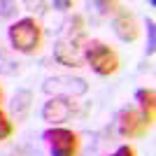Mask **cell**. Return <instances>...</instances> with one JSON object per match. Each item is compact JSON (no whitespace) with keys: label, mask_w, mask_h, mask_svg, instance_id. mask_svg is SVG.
<instances>
[{"label":"cell","mask_w":156,"mask_h":156,"mask_svg":"<svg viewBox=\"0 0 156 156\" xmlns=\"http://www.w3.org/2000/svg\"><path fill=\"white\" fill-rule=\"evenodd\" d=\"M9 42H12L14 51L21 54H33L40 49V42H42V28L33 16L26 19H19L16 23L9 26Z\"/></svg>","instance_id":"6da1fadb"},{"label":"cell","mask_w":156,"mask_h":156,"mask_svg":"<svg viewBox=\"0 0 156 156\" xmlns=\"http://www.w3.org/2000/svg\"><path fill=\"white\" fill-rule=\"evenodd\" d=\"M84 61L100 77H110V75H114V72L119 70L117 51H114L112 47H107L105 42H100V40H91V42L84 47Z\"/></svg>","instance_id":"7a4b0ae2"},{"label":"cell","mask_w":156,"mask_h":156,"mask_svg":"<svg viewBox=\"0 0 156 156\" xmlns=\"http://www.w3.org/2000/svg\"><path fill=\"white\" fill-rule=\"evenodd\" d=\"M42 91L49 93L51 98H68V100H72V98H77V96H84V93L89 91V84H86V79H82V77L56 75V77L44 79Z\"/></svg>","instance_id":"3957f363"},{"label":"cell","mask_w":156,"mask_h":156,"mask_svg":"<svg viewBox=\"0 0 156 156\" xmlns=\"http://www.w3.org/2000/svg\"><path fill=\"white\" fill-rule=\"evenodd\" d=\"M42 140L49 144L51 156H77L79 137L75 130L63 128V126H51L49 130L42 133Z\"/></svg>","instance_id":"277c9868"},{"label":"cell","mask_w":156,"mask_h":156,"mask_svg":"<svg viewBox=\"0 0 156 156\" xmlns=\"http://www.w3.org/2000/svg\"><path fill=\"white\" fill-rule=\"evenodd\" d=\"M54 58L58 61L61 65H68V68H79V65H82V61H84V47H82V40L63 37L58 44L54 47Z\"/></svg>","instance_id":"5b68a950"},{"label":"cell","mask_w":156,"mask_h":156,"mask_svg":"<svg viewBox=\"0 0 156 156\" xmlns=\"http://www.w3.org/2000/svg\"><path fill=\"white\" fill-rule=\"evenodd\" d=\"M75 112V105L68 98H49L44 105H42V119L49 121L51 126H61L63 121L72 117Z\"/></svg>","instance_id":"8992f818"},{"label":"cell","mask_w":156,"mask_h":156,"mask_svg":"<svg viewBox=\"0 0 156 156\" xmlns=\"http://www.w3.org/2000/svg\"><path fill=\"white\" fill-rule=\"evenodd\" d=\"M117 133L121 137H135V135H142L144 130L149 128V126L142 121V117H140V112L137 110H121L117 114Z\"/></svg>","instance_id":"52a82bcc"},{"label":"cell","mask_w":156,"mask_h":156,"mask_svg":"<svg viewBox=\"0 0 156 156\" xmlns=\"http://www.w3.org/2000/svg\"><path fill=\"white\" fill-rule=\"evenodd\" d=\"M114 33L124 42H135L140 37V26H137L135 16L130 12H119L117 19H114Z\"/></svg>","instance_id":"ba28073f"},{"label":"cell","mask_w":156,"mask_h":156,"mask_svg":"<svg viewBox=\"0 0 156 156\" xmlns=\"http://www.w3.org/2000/svg\"><path fill=\"white\" fill-rule=\"evenodd\" d=\"M137 103H140V117L147 126L154 124V110H156V93L154 89H140L135 93Z\"/></svg>","instance_id":"9c48e42d"},{"label":"cell","mask_w":156,"mask_h":156,"mask_svg":"<svg viewBox=\"0 0 156 156\" xmlns=\"http://www.w3.org/2000/svg\"><path fill=\"white\" fill-rule=\"evenodd\" d=\"M21 70V63L7 51L5 47H0V72L2 75H16Z\"/></svg>","instance_id":"30bf717a"},{"label":"cell","mask_w":156,"mask_h":156,"mask_svg":"<svg viewBox=\"0 0 156 156\" xmlns=\"http://www.w3.org/2000/svg\"><path fill=\"white\" fill-rule=\"evenodd\" d=\"M30 100H33V93H30V91H19L16 96H14V100H12V112H14V117H16V119H21V117L28 112Z\"/></svg>","instance_id":"8fae6325"},{"label":"cell","mask_w":156,"mask_h":156,"mask_svg":"<svg viewBox=\"0 0 156 156\" xmlns=\"http://www.w3.org/2000/svg\"><path fill=\"white\" fill-rule=\"evenodd\" d=\"M93 7H96L100 14H105V16L121 12V5H119V2H93Z\"/></svg>","instance_id":"7c38bea8"},{"label":"cell","mask_w":156,"mask_h":156,"mask_svg":"<svg viewBox=\"0 0 156 156\" xmlns=\"http://www.w3.org/2000/svg\"><path fill=\"white\" fill-rule=\"evenodd\" d=\"M12 121H9V119H7V114L2 110H0V142H2V140H7V137L12 135Z\"/></svg>","instance_id":"4fadbf2b"},{"label":"cell","mask_w":156,"mask_h":156,"mask_svg":"<svg viewBox=\"0 0 156 156\" xmlns=\"http://www.w3.org/2000/svg\"><path fill=\"white\" fill-rule=\"evenodd\" d=\"M16 12H19L16 2H0V21H2V19H9V16H14Z\"/></svg>","instance_id":"5bb4252c"},{"label":"cell","mask_w":156,"mask_h":156,"mask_svg":"<svg viewBox=\"0 0 156 156\" xmlns=\"http://www.w3.org/2000/svg\"><path fill=\"white\" fill-rule=\"evenodd\" d=\"M147 35H149V42H147V51L154 54L156 49V30H154V19L147 21Z\"/></svg>","instance_id":"9a60e30c"},{"label":"cell","mask_w":156,"mask_h":156,"mask_svg":"<svg viewBox=\"0 0 156 156\" xmlns=\"http://www.w3.org/2000/svg\"><path fill=\"white\" fill-rule=\"evenodd\" d=\"M110 156H135V149L130 147V144H121L114 154H110Z\"/></svg>","instance_id":"2e32d148"},{"label":"cell","mask_w":156,"mask_h":156,"mask_svg":"<svg viewBox=\"0 0 156 156\" xmlns=\"http://www.w3.org/2000/svg\"><path fill=\"white\" fill-rule=\"evenodd\" d=\"M54 9H72V0H56Z\"/></svg>","instance_id":"e0dca14e"},{"label":"cell","mask_w":156,"mask_h":156,"mask_svg":"<svg viewBox=\"0 0 156 156\" xmlns=\"http://www.w3.org/2000/svg\"><path fill=\"white\" fill-rule=\"evenodd\" d=\"M0 103H2V89H0Z\"/></svg>","instance_id":"ac0fdd59"}]
</instances>
